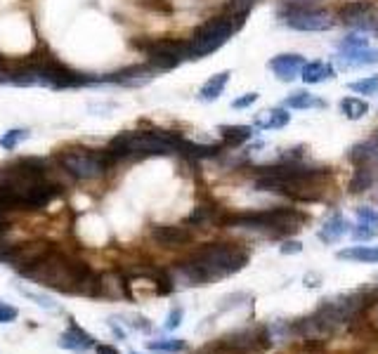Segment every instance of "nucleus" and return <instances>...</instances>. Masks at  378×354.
<instances>
[{"instance_id":"5701e85b","label":"nucleus","mask_w":378,"mask_h":354,"mask_svg":"<svg viewBox=\"0 0 378 354\" xmlns=\"http://www.w3.org/2000/svg\"><path fill=\"white\" fill-rule=\"evenodd\" d=\"M232 73L229 71H220V73H215V76H211L206 80L204 85H201V90H199V99L201 102H215L222 94V90L227 87V80Z\"/></svg>"},{"instance_id":"4468645a","label":"nucleus","mask_w":378,"mask_h":354,"mask_svg":"<svg viewBox=\"0 0 378 354\" xmlns=\"http://www.w3.org/2000/svg\"><path fill=\"white\" fill-rule=\"evenodd\" d=\"M339 19L343 24L357 26V29H374L371 24V3L369 0H353L339 10Z\"/></svg>"},{"instance_id":"f257e3e1","label":"nucleus","mask_w":378,"mask_h":354,"mask_svg":"<svg viewBox=\"0 0 378 354\" xmlns=\"http://www.w3.org/2000/svg\"><path fill=\"white\" fill-rule=\"evenodd\" d=\"M248 250L239 243L215 241L204 243L189 255V260L178 262L173 271V281L182 286H206L229 274H236L248 264Z\"/></svg>"},{"instance_id":"4c0bfd02","label":"nucleus","mask_w":378,"mask_h":354,"mask_svg":"<svg viewBox=\"0 0 378 354\" xmlns=\"http://www.w3.org/2000/svg\"><path fill=\"white\" fill-rule=\"evenodd\" d=\"M255 102H258V92H246L244 97L234 99L232 106H234V109H248L251 104H255Z\"/></svg>"},{"instance_id":"423d86ee","label":"nucleus","mask_w":378,"mask_h":354,"mask_svg":"<svg viewBox=\"0 0 378 354\" xmlns=\"http://www.w3.org/2000/svg\"><path fill=\"white\" fill-rule=\"evenodd\" d=\"M244 26V17L241 15H222L215 19H208L204 26L194 31V36L187 40V59H204L208 54L218 52L236 31Z\"/></svg>"},{"instance_id":"412c9836","label":"nucleus","mask_w":378,"mask_h":354,"mask_svg":"<svg viewBox=\"0 0 378 354\" xmlns=\"http://www.w3.org/2000/svg\"><path fill=\"white\" fill-rule=\"evenodd\" d=\"M225 215L218 206H199L194 208L187 217V224H194V227H206V224H225Z\"/></svg>"},{"instance_id":"f704fd0d","label":"nucleus","mask_w":378,"mask_h":354,"mask_svg":"<svg viewBox=\"0 0 378 354\" xmlns=\"http://www.w3.org/2000/svg\"><path fill=\"white\" fill-rule=\"evenodd\" d=\"M19 317V312L15 307H10L8 303L0 300V324H12Z\"/></svg>"},{"instance_id":"f8f14e48","label":"nucleus","mask_w":378,"mask_h":354,"mask_svg":"<svg viewBox=\"0 0 378 354\" xmlns=\"http://www.w3.org/2000/svg\"><path fill=\"white\" fill-rule=\"evenodd\" d=\"M267 66L276 76V80H281V83H291V80L300 76L303 66H305V59H303L298 52H284V54H276V57L269 59Z\"/></svg>"},{"instance_id":"e433bc0d","label":"nucleus","mask_w":378,"mask_h":354,"mask_svg":"<svg viewBox=\"0 0 378 354\" xmlns=\"http://www.w3.org/2000/svg\"><path fill=\"white\" fill-rule=\"evenodd\" d=\"M232 3V12L234 15H241V17H246V12L253 8L258 0H229Z\"/></svg>"},{"instance_id":"2eb2a0df","label":"nucleus","mask_w":378,"mask_h":354,"mask_svg":"<svg viewBox=\"0 0 378 354\" xmlns=\"http://www.w3.org/2000/svg\"><path fill=\"white\" fill-rule=\"evenodd\" d=\"M99 295L111 298V300H123V298H130V283H128V276L118 269L106 271V274H99Z\"/></svg>"},{"instance_id":"de8ad7c7","label":"nucleus","mask_w":378,"mask_h":354,"mask_svg":"<svg viewBox=\"0 0 378 354\" xmlns=\"http://www.w3.org/2000/svg\"><path fill=\"white\" fill-rule=\"evenodd\" d=\"M133 354H138V352H133Z\"/></svg>"},{"instance_id":"58836bf2","label":"nucleus","mask_w":378,"mask_h":354,"mask_svg":"<svg viewBox=\"0 0 378 354\" xmlns=\"http://www.w3.org/2000/svg\"><path fill=\"white\" fill-rule=\"evenodd\" d=\"M357 220L378 222V210H374V208H357Z\"/></svg>"},{"instance_id":"b1692460","label":"nucleus","mask_w":378,"mask_h":354,"mask_svg":"<svg viewBox=\"0 0 378 354\" xmlns=\"http://www.w3.org/2000/svg\"><path fill=\"white\" fill-rule=\"evenodd\" d=\"M339 260L348 262H378V246H353V248H343L336 253Z\"/></svg>"},{"instance_id":"ddd939ff","label":"nucleus","mask_w":378,"mask_h":354,"mask_svg":"<svg viewBox=\"0 0 378 354\" xmlns=\"http://www.w3.org/2000/svg\"><path fill=\"white\" fill-rule=\"evenodd\" d=\"M150 234L164 248H180L192 241V231L185 224H154Z\"/></svg>"},{"instance_id":"49530a36","label":"nucleus","mask_w":378,"mask_h":354,"mask_svg":"<svg viewBox=\"0 0 378 354\" xmlns=\"http://www.w3.org/2000/svg\"><path fill=\"white\" fill-rule=\"evenodd\" d=\"M376 203H378V192H376Z\"/></svg>"},{"instance_id":"0eeeda50","label":"nucleus","mask_w":378,"mask_h":354,"mask_svg":"<svg viewBox=\"0 0 378 354\" xmlns=\"http://www.w3.org/2000/svg\"><path fill=\"white\" fill-rule=\"evenodd\" d=\"M276 15H279L284 26H288V29H293V31H303V33L331 31L336 26V19L331 12L317 10V8H300V5L284 3Z\"/></svg>"},{"instance_id":"a878e982","label":"nucleus","mask_w":378,"mask_h":354,"mask_svg":"<svg viewBox=\"0 0 378 354\" xmlns=\"http://www.w3.org/2000/svg\"><path fill=\"white\" fill-rule=\"evenodd\" d=\"M220 135L227 145H244V142L253 140L255 135V126H220Z\"/></svg>"},{"instance_id":"c85d7f7f","label":"nucleus","mask_w":378,"mask_h":354,"mask_svg":"<svg viewBox=\"0 0 378 354\" xmlns=\"http://www.w3.org/2000/svg\"><path fill=\"white\" fill-rule=\"evenodd\" d=\"M147 350L157 354H178L187 350V343L182 338H164V340H150Z\"/></svg>"},{"instance_id":"bb28decb","label":"nucleus","mask_w":378,"mask_h":354,"mask_svg":"<svg viewBox=\"0 0 378 354\" xmlns=\"http://www.w3.org/2000/svg\"><path fill=\"white\" fill-rule=\"evenodd\" d=\"M339 109L348 121H360L369 114V104L362 97H343Z\"/></svg>"},{"instance_id":"f3484780","label":"nucleus","mask_w":378,"mask_h":354,"mask_svg":"<svg viewBox=\"0 0 378 354\" xmlns=\"http://www.w3.org/2000/svg\"><path fill=\"white\" fill-rule=\"evenodd\" d=\"M336 62L341 69H362V66L378 64V47H362V50H339Z\"/></svg>"},{"instance_id":"72a5a7b5","label":"nucleus","mask_w":378,"mask_h":354,"mask_svg":"<svg viewBox=\"0 0 378 354\" xmlns=\"http://www.w3.org/2000/svg\"><path fill=\"white\" fill-rule=\"evenodd\" d=\"M362 47H369V38L364 33H350L339 40V50H362Z\"/></svg>"},{"instance_id":"a19ab883","label":"nucleus","mask_w":378,"mask_h":354,"mask_svg":"<svg viewBox=\"0 0 378 354\" xmlns=\"http://www.w3.org/2000/svg\"><path fill=\"white\" fill-rule=\"evenodd\" d=\"M133 326V329H140V331H152V324L147 322L145 317H130V322H128Z\"/></svg>"},{"instance_id":"a18cd8bd","label":"nucleus","mask_w":378,"mask_h":354,"mask_svg":"<svg viewBox=\"0 0 378 354\" xmlns=\"http://www.w3.org/2000/svg\"><path fill=\"white\" fill-rule=\"evenodd\" d=\"M374 142H376V145H378V133L374 135Z\"/></svg>"},{"instance_id":"79ce46f5","label":"nucleus","mask_w":378,"mask_h":354,"mask_svg":"<svg viewBox=\"0 0 378 354\" xmlns=\"http://www.w3.org/2000/svg\"><path fill=\"white\" fill-rule=\"evenodd\" d=\"M94 352H97V354H121L114 345H97V347H94Z\"/></svg>"},{"instance_id":"7ed1b4c3","label":"nucleus","mask_w":378,"mask_h":354,"mask_svg":"<svg viewBox=\"0 0 378 354\" xmlns=\"http://www.w3.org/2000/svg\"><path fill=\"white\" fill-rule=\"evenodd\" d=\"M182 135L168 133V130H126L118 133L116 138L109 140L104 152L116 166L118 161L126 159H147V156H168L180 152Z\"/></svg>"},{"instance_id":"c756f323","label":"nucleus","mask_w":378,"mask_h":354,"mask_svg":"<svg viewBox=\"0 0 378 354\" xmlns=\"http://www.w3.org/2000/svg\"><path fill=\"white\" fill-rule=\"evenodd\" d=\"M24 140H29V130H26V128H12V130L0 135V149L12 152V149H17Z\"/></svg>"},{"instance_id":"39448f33","label":"nucleus","mask_w":378,"mask_h":354,"mask_svg":"<svg viewBox=\"0 0 378 354\" xmlns=\"http://www.w3.org/2000/svg\"><path fill=\"white\" fill-rule=\"evenodd\" d=\"M57 166L62 173H66L71 180L90 182L104 177L114 168V161L104 149H90V147H66L57 154Z\"/></svg>"},{"instance_id":"6ab92c4d","label":"nucleus","mask_w":378,"mask_h":354,"mask_svg":"<svg viewBox=\"0 0 378 354\" xmlns=\"http://www.w3.org/2000/svg\"><path fill=\"white\" fill-rule=\"evenodd\" d=\"M300 78L305 85H319L327 83V80L336 78V69L331 62H322V59H315V62H305L300 71Z\"/></svg>"},{"instance_id":"9b49d317","label":"nucleus","mask_w":378,"mask_h":354,"mask_svg":"<svg viewBox=\"0 0 378 354\" xmlns=\"http://www.w3.org/2000/svg\"><path fill=\"white\" fill-rule=\"evenodd\" d=\"M220 345L229 347V350L236 352H255V350H265L269 347V329L265 326H258V329H244V331H236L229 333V336L220 338Z\"/></svg>"},{"instance_id":"1a4fd4ad","label":"nucleus","mask_w":378,"mask_h":354,"mask_svg":"<svg viewBox=\"0 0 378 354\" xmlns=\"http://www.w3.org/2000/svg\"><path fill=\"white\" fill-rule=\"evenodd\" d=\"M150 57V64L157 71H168L187 59V40L175 38H150L145 43H135Z\"/></svg>"},{"instance_id":"cd10ccee","label":"nucleus","mask_w":378,"mask_h":354,"mask_svg":"<svg viewBox=\"0 0 378 354\" xmlns=\"http://www.w3.org/2000/svg\"><path fill=\"white\" fill-rule=\"evenodd\" d=\"M371 185H374V170H371L367 163H362V166H357L353 180H350V192L362 194V192H367V189H371Z\"/></svg>"},{"instance_id":"2f4dec72","label":"nucleus","mask_w":378,"mask_h":354,"mask_svg":"<svg viewBox=\"0 0 378 354\" xmlns=\"http://www.w3.org/2000/svg\"><path fill=\"white\" fill-rule=\"evenodd\" d=\"M355 241H371L374 236H378V222H369V220H360L355 224V229L350 231Z\"/></svg>"},{"instance_id":"f03ea898","label":"nucleus","mask_w":378,"mask_h":354,"mask_svg":"<svg viewBox=\"0 0 378 354\" xmlns=\"http://www.w3.org/2000/svg\"><path fill=\"white\" fill-rule=\"evenodd\" d=\"M251 175L258 192L284 194L293 201H317L322 196L329 170L310 168L303 161L284 159L274 166L253 168Z\"/></svg>"},{"instance_id":"9d476101","label":"nucleus","mask_w":378,"mask_h":354,"mask_svg":"<svg viewBox=\"0 0 378 354\" xmlns=\"http://www.w3.org/2000/svg\"><path fill=\"white\" fill-rule=\"evenodd\" d=\"M50 173V166H47L45 159H38V156H22V159H15L5 166H0V182H8V185H19V182H33V180H43Z\"/></svg>"},{"instance_id":"4be33fe9","label":"nucleus","mask_w":378,"mask_h":354,"mask_svg":"<svg viewBox=\"0 0 378 354\" xmlns=\"http://www.w3.org/2000/svg\"><path fill=\"white\" fill-rule=\"evenodd\" d=\"M284 106L295 109V111H307V109H324L327 106V102L319 99L312 92H307V90H298V92H291L286 99H284Z\"/></svg>"},{"instance_id":"393cba45","label":"nucleus","mask_w":378,"mask_h":354,"mask_svg":"<svg viewBox=\"0 0 378 354\" xmlns=\"http://www.w3.org/2000/svg\"><path fill=\"white\" fill-rule=\"evenodd\" d=\"M182 156H187V159H215V156L220 154V147H213V145H197V142H189L182 138L180 142V152Z\"/></svg>"},{"instance_id":"6e6552de","label":"nucleus","mask_w":378,"mask_h":354,"mask_svg":"<svg viewBox=\"0 0 378 354\" xmlns=\"http://www.w3.org/2000/svg\"><path fill=\"white\" fill-rule=\"evenodd\" d=\"M52 248L47 241H26V243H15V246H3L0 248V262L8 267L17 269L19 274H29L31 269H36L47 255L52 253Z\"/></svg>"},{"instance_id":"37998d69","label":"nucleus","mask_w":378,"mask_h":354,"mask_svg":"<svg viewBox=\"0 0 378 354\" xmlns=\"http://www.w3.org/2000/svg\"><path fill=\"white\" fill-rule=\"evenodd\" d=\"M286 5H300V8H310L312 3H317V0H284Z\"/></svg>"},{"instance_id":"7c9ffc66","label":"nucleus","mask_w":378,"mask_h":354,"mask_svg":"<svg viewBox=\"0 0 378 354\" xmlns=\"http://www.w3.org/2000/svg\"><path fill=\"white\" fill-rule=\"evenodd\" d=\"M350 90L357 92V94H367V97H376L378 94V76H367V78H360V80H353L348 85Z\"/></svg>"},{"instance_id":"dca6fc26","label":"nucleus","mask_w":378,"mask_h":354,"mask_svg":"<svg viewBox=\"0 0 378 354\" xmlns=\"http://www.w3.org/2000/svg\"><path fill=\"white\" fill-rule=\"evenodd\" d=\"M57 345L62 347V350H69V352H87V350H94V347H97L94 338L87 331L80 329L76 322H69V329L59 336Z\"/></svg>"},{"instance_id":"ea45409f","label":"nucleus","mask_w":378,"mask_h":354,"mask_svg":"<svg viewBox=\"0 0 378 354\" xmlns=\"http://www.w3.org/2000/svg\"><path fill=\"white\" fill-rule=\"evenodd\" d=\"M279 250L284 255H295V253H300V250H303V243L300 241H286Z\"/></svg>"},{"instance_id":"20e7f679","label":"nucleus","mask_w":378,"mask_h":354,"mask_svg":"<svg viewBox=\"0 0 378 354\" xmlns=\"http://www.w3.org/2000/svg\"><path fill=\"white\" fill-rule=\"evenodd\" d=\"M90 271L92 269L87 267L83 260H78V257L52 250V253L47 255L36 269H31L26 276L33 279L38 286H45V288H52L59 293H80L85 279L90 276Z\"/></svg>"},{"instance_id":"c9c22d12","label":"nucleus","mask_w":378,"mask_h":354,"mask_svg":"<svg viewBox=\"0 0 378 354\" xmlns=\"http://www.w3.org/2000/svg\"><path fill=\"white\" fill-rule=\"evenodd\" d=\"M182 317H185L182 307H173L171 315H168V319H166V331H175V329H178V326L182 324Z\"/></svg>"},{"instance_id":"aec40b11","label":"nucleus","mask_w":378,"mask_h":354,"mask_svg":"<svg viewBox=\"0 0 378 354\" xmlns=\"http://www.w3.org/2000/svg\"><path fill=\"white\" fill-rule=\"evenodd\" d=\"M350 231V224L346 220V215H341V213H334L329 217L327 222H324V227L319 229V241L322 243H336L339 239H343Z\"/></svg>"},{"instance_id":"473e14b6","label":"nucleus","mask_w":378,"mask_h":354,"mask_svg":"<svg viewBox=\"0 0 378 354\" xmlns=\"http://www.w3.org/2000/svg\"><path fill=\"white\" fill-rule=\"evenodd\" d=\"M17 291L22 293L24 298H29V300H33V303H36L38 307H43V310H47V312H59L57 303H52V300H50V298H47V295H40V293H33V291L24 288V286H19V283H17Z\"/></svg>"},{"instance_id":"a211bd4d","label":"nucleus","mask_w":378,"mask_h":354,"mask_svg":"<svg viewBox=\"0 0 378 354\" xmlns=\"http://www.w3.org/2000/svg\"><path fill=\"white\" fill-rule=\"evenodd\" d=\"M291 123V114H288L286 106H274V109H265L255 116L253 126L260 128V130H281Z\"/></svg>"},{"instance_id":"c03bdc74","label":"nucleus","mask_w":378,"mask_h":354,"mask_svg":"<svg viewBox=\"0 0 378 354\" xmlns=\"http://www.w3.org/2000/svg\"><path fill=\"white\" fill-rule=\"evenodd\" d=\"M8 229H10V222L5 220V215H0V236L8 234Z\"/></svg>"}]
</instances>
